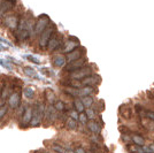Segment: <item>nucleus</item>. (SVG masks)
<instances>
[{
	"label": "nucleus",
	"mask_w": 154,
	"mask_h": 153,
	"mask_svg": "<svg viewBox=\"0 0 154 153\" xmlns=\"http://www.w3.org/2000/svg\"><path fill=\"white\" fill-rule=\"evenodd\" d=\"M30 21L26 22V19H21L19 22V29L17 33L21 40H26L30 37Z\"/></svg>",
	"instance_id": "nucleus-1"
},
{
	"label": "nucleus",
	"mask_w": 154,
	"mask_h": 153,
	"mask_svg": "<svg viewBox=\"0 0 154 153\" xmlns=\"http://www.w3.org/2000/svg\"><path fill=\"white\" fill-rule=\"evenodd\" d=\"M55 29V26L53 23H50V26L46 28L44 31L40 33V37H39V45L44 48L46 47V45H48V42L51 39L52 35H53V31Z\"/></svg>",
	"instance_id": "nucleus-2"
},
{
	"label": "nucleus",
	"mask_w": 154,
	"mask_h": 153,
	"mask_svg": "<svg viewBox=\"0 0 154 153\" xmlns=\"http://www.w3.org/2000/svg\"><path fill=\"white\" fill-rule=\"evenodd\" d=\"M48 23H50V19H48V16L45 15V14H43V15H40L37 20V22H36V26H35V32L37 33V35H40L42 32L45 30L46 28L48 27Z\"/></svg>",
	"instance_id": "nucleus-3"
},
{
	"label": "nucleus",
	"mask_w": 154,
	"mask_h": 153,
	"mask_svg": "<svg viewBox=\"0 0 154 153\" xmlns=\"http://www.w3.org/2000/svg\"><path fill=\"white\" fill-rule=\"evenodd\" d=\"M43 116H44V106L42 104H38V105H36L35 109L32 111V120L30 123L33 127L37 126L40 122V120L43 119Z\"/></svg>",
	"instance_id": "nucleus-4"
},
{
	"label": "nucleus",
	"mask_w": 154,
	"mask_h": 153,
	"mask_svg": "<svg viewBox=\"0 0 154 153\" xmlns=\"http://www.w3.org/2000/svg\"><path fill=\"white\" fill-rule=\"evenodd\" d=\"M90 75H92L91 67H84V68L82 67V68H79L78 70L72 73V78H74V80H81V78H83V77L90 76Z\"/></svg>",
	"instance_id": "nucleus-5"
},
{
	"label": "nucleus",
	"mask_w": 154,
	"mask_h": 153,
	"mask_svg": "<svg viewBox=\"0 0 154 153\" xmlns=\"http://www.w3.org/2000/svg\"><path fill=\"white\" fill-rule=\"evenodd\" d=\"M100 81H101V78L99 75H90V76L84 77L82 84L86 85V86H94V85L100 83Z\"/></svg>",
	"instance_id": "nucleus-6"
},
{
	"label": "nucleus",
	"mask_w": 154,
	"mask_h": 153,
	"mask_svg": "<svg viewBox=\"0 0 154 153\" xmlns=\"http://www.w3.org/2000/svg\"><path fill=\"white\" fill-rule=\"evenodd\" d=\"M84 64H85V61H84V60L78 59V60H75V61L70 62V64H68L64 69L67 70V71H76V70H78L79 68H82V67L84 66Z\"/></svg>",
	"instance_id": "nucleus-7"
},
{
	"label": "nucleus",
	"mask_w": 154,
	"mask_h": 153,
	"mask_svg": "<svg viewBox=\"0 0 154 153\" xmlns=\"http://www.w3.org/2000/svg\"><path fill=\"white\" fill-rule=\"evenodd\" d=\"M81 57H82V48H76L67 54V60H68V62H72L75 60L81 59Z\"/></svg>",
	"instance_id": "nucleus-8"
},
{
	"label": "nucleus",
	"mask_w": 154,
	"mask_h": 153,
	"mask_svg": "<svg viewBox=\"0 0 154 153\" xmlns=\"http://www.w3.org/2000/svg\"><path fill=\"white\" fill-rule=\"evenodd\" d=\"M8 102H9V106L12 108H16L20 104V93L17 92H14L13 95L9 96V99H8Z\"/></svg>",
	"instance_id": "nucleus-9"
},
{
	"label": "nucleus",
	"mask_w": 154,
	"mask_h": 153,
	"mask_svg": "<svg viewBox=\"0 0 154 153\" xmlns=\"http://www.w3.org/2000/svg\"><path fill=\"white\" fill-rule=\"evenodd\" d=\"M46 120H48V122H53L55 120V107L53 106H48L47 109H46Z\"/></svg>",
	"instance_id": "nucleus-10"
},
{
	"label": "nucleus",
	"mask_w": 154,
	"mask_h": 153,
	"mask_svg": "<svg viewBox=\"0 0 154 153\" xmlns=\"http://www.w3.org/2000/svg\"><path fill=\"white\" fill-rule=\"evenodd\" d=\"M22 120H23V123L24 124H28L30 123L32 120V109L31 108H26L24 111V113L22 115Z\"/></svg>",
	"instance_id": "nucleus-11"
},
{
	"label": "nucleus",
	"mask_w": 154,
	"mask_h": 153,
	"mask_svg": "<svg viewBox=\"0 0 154 153\" xmlns=\"http://www.w3.org/2000/svg\"><path fill=\"white\" fill-rule=\"evenodd\" d=\"M60 43H61V40H60L57 36L52 37V39L48 42V50H50V51H53V50L58 48V46L60 45Z\"/></svg>",
	"instance_id": "nucleus-12"
},
{
	"label": "nucleus",
	"mask_w": 154,
	"mask_h": 153,
	"mask_svg": "<svg viewBox=\"0 0 154 153\" xmlns=\"http://www.w3.org/2000/svg\"><path fill=\"white\" fill-rule=\"evenodd\" d=\"M120 113H121V115H122L124 119H130L131 115H132L131 108H130V107H127V106H124V105H122V106L120 107Z\"/></svg>",
	"instance_id": "nucleus-13"
},
{
	"label": "nucleus",
	"mask_w": 154,
	"mask_h": 153,
	"mask_svg": "<svg viewBox=\"0 0 154 153\" xmlns=\"http://www.w3.org/2000/svg\"><path fill=\"white\" fill-rule=\"evenodd\" d=\"M6 24L9 28L14 29V28H16L17 24H19V20H17V17H15V16H8L6 19Z\"/></svg>",
	"instance_id": "nucleus-14"
},
{
	"label": "nucleus",
	"mask_w": 154,
	"mask_h": 153,
	"mask_svg": "<svg viewBox=\"0 0 154 153\" xmlns=\"http://www.w3.org/2000/svg\"><path fill=\"white\" fill-rule=\"evenodd\" d=\"M66 62V59L63 55H55L53 58V64H55L57 67H62Z\"/></svg>",
	"instance_id": "nucleus-15"
},
{
	"label": "nucleus",
	"mask_w": 154,
	"mask_h": 153,
	"mask_svg": "<svg viewBox=\"0 0 154 153\" xmlns=\"http://www.w3.org/2000/svg\"><path fill=\"white\" fill-rule=\"evenodd\" d=\"M132 140H134V143H135L136 145H139V146H144L145 145V139L139 136V135H134L132 136Z\"/></svg>",
	"instance_id": "nucleus-16"
},
{
	"label": "nucleus",
	"mask_w": 154,
	"mask_h": 153,
	"mask_svg": "<svg viewBox=\"0 0 154 153\" xmlns=\"http://www.w3.org/2000/svg\"><path fill=\"white\" fill-rule=\"evenodd\" d=\"M88 127L90 129L92 133H99L100 131V127H99V124L94 121H90L88 123Z\"/></svg>",
	"instance_id": "nucleus-17"
},
{
	"label": "nucleus",
	"mask_w": 154,
	"mask_h": 153,
	"mask_svg": "<svg viewBox=\"0 0 154 153\" xmlns=\"http://www.w3.org/2000/svg\"><path fill=\"white\" fill-rule=\"evenodd\" d=\"M92 91H93L92 86H85V88L79 90V96H82V97L90 96L91 93H92Z\"/></svg>",
	"instance_id": "nucleus-18"
},
{
	"label": "nucleus",
	"mask_w": 154,
	"mask_h": 153,
	"mask_svg": "<svg viewBox=\"0 0 154 153\" xmlns=\"http://www.w3.org/2000/svg\"><path fill=\"white\" fill-rule=\"evenodd\" d=\"M24 73H26V76L29 77H38L37 76V73H36V70L31 68V67H26L24 68Z\"/></svg>",
	"instance_id": "nucleus-19"
},
{
	"label": "nucleus",
	"mask_w": 154,
	"mask_h": 153,
	"mask_svg": "<svg viewBox=\"0 0 154 153\" xmlns=\"http://www.w3.org/2000/svg\"><path fill=\"white\" fill-rule=\"evenodd\" d=\"M82 102H83V105L85 107H90L91 105L93 104V98L90 96L83 97V98H82Z\"/></svg>",
	"instance_id": "nucleus-20"
},
{
	"label": "nucleus",
	"mask_w": 154,
	"mask_h": 153,
	"mask_svg": "<svg viewBox=\"0 0 154 153\" xmlns=\"http://www.w3.org/2000/svg\"><path fill=\"white\" fill-rule=\"evenodd\" d=\"M74 104H75V107H76L77 112H81V113H82V112L84 111V108H85V106L83 105L82 100H79V99H75Z\"/></svg>",
	"instance_id": "nucleus-21"
},
{
	"label": "nucleus",
	"mask_w": 154,
	"mask_h": 153,
	"mask_svg": "<svg viewBox=\"0 0 154 153\" xmlns=\"http://www.w3.org/2000/svg\"><path fill=\"white\" fill-rule=\"evenodd\" d=\"M129 151L131 153H144V150L141 148L139 145H131V146H129Z\"/></svg>",
	"instance_id": "nucleus-22"
},
{
	"label": "nucleus",
	"mask_w": 154,
	"mask_h": 153,
	"mask_svg": "<svg viewBox=\"0 0 154 153\" xmlns=\"http://www.w3.org/2000/svg\"><path fill=\"white\" fill-rule=\"evenodd\" d=\"M66 126H67V128L68 129H76V121L72 119V117H70V119H68L67 120V122H66Z\"/></svg>",
	"instance_id": "nucleus-23"
},
{
	"label": "nucleus",
	"mask_w": 154,
	"mask_h": 153,
	"mask_svg": "<svg viewBox=\"0 0 154 153\" xmlns=\"http://www.w3.org/2000/svg\"><path fill=\"white\" fill-rule=\"evenodd\" d=\"M24 96H26V98H28V99L33 98V96H35L33 89H32V88H26V89H24Z\"/></svg>",
	"instance_id": "nucleus-24"
},
{
	"label": "nucleus",
	"mask_w": 154,
	"mask_h": 153,
	"mask_svg": "<svg viewBox=\"0 0 154 153\" xmlns=\"http://www.w3.org/2000/svg\"><path fill=\"white\" fill-rule=\"evenodd\" d=\"M46 98H47V100L50 102H52L54 100V98H55V95H54V92L52 91V90H47L46 91Z\"/></svg>",
	"instance_id": "nucleus-25"
},
{
	"label": "nucleus",
	"mask_w": 154,
	"mask_h": 153,
	"mask_svg": "<svg viewBox=\"0 0 154 153\" xmlns=\"http://www.w3.org/2000/svg\"><path fill=\"white\" fill-rule=\"evenodd\" d=\"M76 45L77 44H74V43L69 42V43H68V46H67V47L64 48V51L67 52V53H69V52H71L72 50H74V48H75V46H76Z\"/></svg>",
	"instance_id": "nucleus-26"
},
{
	"label": "nucleus",
	"mask_w": 154,
	"mask_h": 153,
	"mask_svg": "<svg viewBox=\"0 0 154 153\" xmlns=\"http://www.w3.org/2000/svg\"><path fill=\"white\" fill-rule=\"evenodd\" d=\"M26 59H28V60H30V61H31V62H33V64H40V61L38 60V58L33 57V55H26Z\"/></svg>",
	"instance_id": "nucleus-27"
},
{
	"label": "nucleus",
	"mask_w": 154,
	"mask_h": 153,
	"mask_svg": "<svg viewBox=\"0 0 154 153\" xmlns=\"http://www.w3.org/2000/svg\"><path fill=\"white\" fill-rule=\"evenodd\" d=\"M78 119H79V121L82 122V123H86V121H88V115H86V113H81L79 116H78Z\"/></svg>",
	"instance_id": "nucleus-28"
},
{
	"label": "nucleus",
	"mask_w": 154,
	"mask_h": 153,
	"mask_svg": "<svg viewBox=\"0 0 154 153\" xmlns=\"http://www.w3.org/2000/svg\"><path fill=\"white\" fill-rule=\"evenodd\" d=\"M64 108V102L63 101H57L55 102V109H58V111H62Z\"/></svg>",
	"instance_id": "nucleus-29"
},
{
	"label": "nucleus",
	"mask_w": 154,
	"mask_h": 153,
	"mask_svg": "<svg viewBox=\"0 0 154 153\" xmlns=\"http://www.w3.org/2000/svg\"><path fill=\"white\" fill-rule=\"evenodd\" d=\"M53 150L55 151V153H66L64 148H62L60 145H53Z\"/></svg>",
	"instance_id": "nucleus-30"
},
{
	"label": "nucleus",
	"mask_w": 154,
	"mask_h": 153,
	"mask_svg": "<svg viewBox=\"0 0 154 153\" xmlns=\"http://www.w3.org/2000/svg\"><path fill=\"white\" fill-rule=\"evenodd\" d=\"M6 113H7V107L6 106H1L0 107V120L6 115Z\"/></svg>",
	"instance_id": "nucleus-31"
},
{
	"label": "nucleus",
	"mask_w": 154,
	"mask_h": 153,
	"mask_svg": "<svg viewBox=\"0 0 154 153\" xmlns=\"http://www.w3.org/2000/svg\"><path fill=\"white\" fill-rule=\"evenodd\" d=\"M145 116H147L148 119H151L152 121H154V112H152V111H146Z\"/></svg>",
	"instance_id": "nucleus-32"
},
{
	"label": "nucleus",
	"mask_w": 154,
	"mask_h": 153,
	"mask_svg": "<svg viewBox=\"0 0 154 153\" xmlns=\"http://www.w3.org/2000/svg\"><path fill=\"white\" fill-rule=\"evenodd\" d=\"M86 115H88V117H89V119H93V117H94V115H96V113H94L92 109H88V111H86Z\"/></svg>",
	"instance_id": "nucleus-33"
},
{
	"label": "nucleus",
	"mask_w": 154,
	"mask_h": 153,
	"mask_svg": "<svg viewBox=\"0 0 154 153\" xmlns=\"http://www.w3.org/2000/svg\"><path fill=\"white\" fill-rule=\"evenodd\" d=\"M40 73L46 75V76H48V75H50V69H47V68H42V69H40Z\"/></svg>",
	"instance_id": "nucleus-34"
},
{
	"label": "nucleus",
	"mask_w": 154,
	"mask_h": 153,
	"mask_svg": "<svg viewBox=\"0 0 154 153\" xmlns=\"http://www.w3.org/2000/svg\"><path fill=\"white\" fill-rule=\"evenodd\" d=\"M143 150H144V153H145V152H146V153H153L149 146H143Z\"/></svg>",
	"instance_id": "nucleus-35"
},
{
	"label": "nucleus",
	"mask_w": 154,
	"mask_h": 153,
	"mask_svg": "<svg viewBox=\"0 0 154 153\" xmlns=\"http://www.w3.org/2000/svg\"><path fill=\"white\" fill-rule=\"evenodd\" d=\"M78 116H79V114H77V112H75V111H74V112H71V117H72L74 120H77V119H78Z\"/></svg>",
	"instance_id": "nucleus-36"
},
{
	"label": "nucleus",
	"mask_w": 154,
	"mask_h": 153,
	"mask_svg": "<svg viewBox=\"0 0 154 153\" xmlns=\"http://www.w3.org/2000/svg\"><path fill=\"white\" fill-rule=\"evenodd\" d=\"M75 153H85V152H84V150L82 148V147H77Z\"/></svg>",
	"instance_id": "nucleus-37"
},
{
	"label": "nucleus",
	"mask_w": 154,
	"mask_h": 153,
	"mask_svg": "<svg viewBox=\"0 0 154 153\" xmlns=\"http://www.w3.org/2000/svg\"><path fill=\"white\" fill-rule=\"evenodd\" d=\"M149 147H151V150H152V152L154 153V144H151V145H149Z\"/></svg>",
	"instance_id": "nucleus-38"
},
{
	"label": "nucleus",
	"mask_w": 154,
	"mask_h": 153,
	"mask_svg": "<svg viewBox=\"0 0 154 153\" xmlns=\"http://www.w3.org/2000/svg\"><path fill=\"white\" fill-rule=\"evenodd\" d=\"M0 50H5V48H4V46H2L1 44H0Z\"/></svg>",
	"instance_id": "nucleus-39"
},
{
	"label": "nucleus",
	"mask_w": 154,
	"mask_h": 153,
	"mask_svg": "<svg viewBox=\"0 0 154 153\" xmlns=\"http://www.w3.org/2000/svg\"><path fill=\"white\" fill-rule=\"evenodd\" d=\"M66 153H74V152H71V151H68V152H66Z\"/></svg>",
	"instance_id": "nucleus-40"
},
{
	"label": "nucleus",
	"mask_w": 154,
	"mask_h": 153,
	"mask_svg": "<svg viewBox=\"0 0 154 153\" xmlns=\"http://www.w3.org/2000/svg\"><path fill=\"white\" fill-rule=\"evenodd\" d=\"M0 7H1V2H0Z\"/></svg>",
	"instance_id": "nucleus-41"
},
{
	"label": "nucleus",
	"mask_w": 154,
	"mask_h": 153,
	"mask_svg": "<svg viewBox=\"0 0 154 153\" xmlns=\"http://www.w3.org/2000/svg\"><path fill=\"white\" fill-rule=\"evenodd\" d=\"M40 153H43V152H40Z\"/></svg>",
	"instance_id": "nucleus-42"
}]
</instances>
